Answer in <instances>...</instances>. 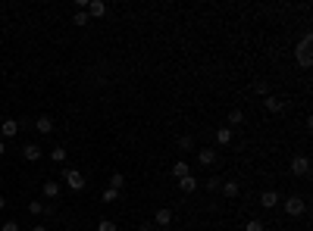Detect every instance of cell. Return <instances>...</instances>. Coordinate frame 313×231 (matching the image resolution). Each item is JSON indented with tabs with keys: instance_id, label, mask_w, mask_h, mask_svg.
I'll return each instance as SVG.
<instances>
[{
	"instance_id": "cell-1",
	"label": "cell",
	"mask_w": 313,
	"mask_h": 231,
	"mask_svg": "<svg viewBox=\"0 0 313 231\" xmlns=\"http://www.w3.org/2000/svg\"><path fill=\"white\" fill-rule=\"evenodd\" d=\"M310 44H313V35L307 31V35L301 38V44L294 47V59H298V66H301V69H310V66H313V53H310Z\"/></svg>"
},
{
	"instance_id": "cell-2",
	"label": "cell",
	"mask_w": 313,
	"mask_h": 231,
	"mask_svg": "<svg viewBox=\"0 0 313 231\" xmlns=\"http://www.w3.org/2000/svg\"><path fill=\"white\" fill-rule=\"evenodd\" d=\"M282 209H285V216L298 219L307 212V203H304V197H288V200H282Z\"/></svg>"
},
{
	"instance_id": "cell-3",
	"label": "cell",
	"mask_w": 313,
	"mask_h": 231,
	"mask_svg": "<svg viewBox=\"0 0 313 231\" xmlns=\"http://www.w3.org/2000/svg\"><path fill=\"white\" fill-rule=\"evenodd\" d=\"M63 181L69 191H85V175L79 172V169H66L63 172Z\"/></svg>"
},
{
	"instance_id": "cell-4",
	"label": "cell",
	"mask_w": 313,
	"mask_h": 231,
	"mask_svg": "<svg viewBox=\"0 0 313 231\" xmlns=\"http://www.w3.org/2000/svg\"><path fill=\"white\" fill-rule=\"evenodd\" d=\"M216 159H219V150L216 147H200L198 150V162H200V166H216Z\"/></svg>"
},
{
	"instance_id": "cell-5",
	"label": "cell",
	"mask_w": 313,
	"mask_h": 231,
	"mask_svg": "<svg viewBox=\"0 0 313 231\" xmlns=\"http://www.w3.org/2000/svg\"><path fill=\"white\" fill-rule=\"evenodd\" d=\"M291 175L307 178V175H310V159H307V156H294V159H291Z\"/></svg>"
},
{
	"instance_id": "cell-6",
	"label": "cell",
	"mask_w": 313,
	"mask_h": 231,
	"mask_svg": "<svg viewBox=\"0 0 313 231\" xmlns=\"http://www.w3.org/2000/svg\"><path fill=\"white\" fill-rule=\"evenodd\" d=\"M279 203H282L279 191H263V194H260V206H263V209H276Z\"/></svg>"
},
{
	"instance_id": "cell-7",
	"label": "cell",
	"mask_w": 313,
	"mask_h": 231,
	"mask_svg": "<svg viewBox=\"0 0 313 231\" xmlns=\"http://www.w3.org/2000/svg\"><path fill=\"white\" fill-rule=\"evenodd\" d=\"M85 13H88V19H100V16H107V3L104 0H91Z\"/></svg>"
},
{
	"instance_id": "cell-8",
	"label": "cell",
	"mask_w": 313,
	"mask_h": 231,
	"mask_svg": "<svg viewBox=\"0 0 313 231\" xmlns=\"http://www.w3.org/2000/svg\"><path fill=\"white\" fill-rule=\"evenodd\" d=\"M0 134H3V138H16V134H19V122H16V119H3V122H0Z\"/></svg>"
},
{
	"instance_id": "cell-9",
	"label": "cell",
	"mask_w": 313,
	"mask_h": 231,
	"mask_svg": "<svg viewBox=\"0 0 313 231\" xmlns=\"http://www.w3.org/2000/svg\"><path fill=\"white\" fill-rule=\"evenodd\" d=\"M263 106H266V113L279 116V113L285 109V100H279V97H269V94H266V97H263Z\"/></svg>"
},
{
	"instance_id": "cell-10",
	"label": "cell",
	"mask_w": 313,
	"mask_h": 231,
	"mask_svg": "<svg viewBox=\"0 0 313 231\" xmlns=\"http://www.w3.org/2000/svg\"><path fill=\"white\" fill-rule=\"evenodd\" d=\"M232 138H235V131H232L229 125L216 128V144H219V147H229V144H232Z\"/></svg>"
},
{
	"instance_id": "cell-11",
	"label": "cell",
	"mask_w": 313,
	"mask_h": 231,
	"mask_svg": "<svg viewBox=\"0 0 313 231\" xmlns=\"http://www.w3.org/2000/svg\"><path fill=\"white\" fill-rule=\"evenodd\" d=\"M35 128H38V134H50V131H54V119H50V116H38Z\"/></svg>"
},
{
	"instance_id": "cell-12",
	"label": "cell",
	"mask_w": 313,
	"mask_h": 231,
	"mask_svg": "<svg viewBox=\"0 0 313 231\" xmlns=\"http://www.w3.org/2000/svg\"><path fill=\"white\" fill-rule=\"evenodd\" d=\"M41 191H44V197H50V200H57V197H60V184H57L54 178H47V181L41 184Z\"/></svg>"
},
{
	"instance_id": "cell-13",
	"label": "cell",
	"mask_w": 313,
	"mask_h": 231,
	"mask_svg": "<svg viewBox=\"0 0 313 231\" xmlns=\"http://www.w3.org/2000/svg\"><path fill=\"white\" fill-rule=\"evenodd\" d=\"M22 156L28 159V162H38V159H41V147H38V144H25V147H22Z\"/></svg>"
},
{
	"instance_id": "cell-14",
	"label": "cell",
	"mask_w": 313,
	"mask_h": 231,
	"mask_svg": "<svg viewBox=\"0 0 313 231\" xmlns=\"http://www.w3.org/2000/svg\"><path fill=\"white\" fill-rule=\"evenodd\" d=\"M219 187H223V197H226V200H235V197L241 194L238 181H226V184H219Z\"/></svg>"
},
{
	"instance_id": "cell-15",
	"label": "cell",
	"mask_w": 313,
	"mask_h": 231,
	"mask_svg": "<svg viewBox=\"0 0 313 231\" xmlns=\"http://www.w3.org/2000/svg\"><path fill=\"white\" fill-rule=\"evenodd\" d=\"M154 222H157V225H169V222H172V209H169V206H160L157 209V216H154Z\"/></svg>"
},
{
	"instance_id": "cell-16",
	"label": "cell",
	"mask_w": 313,
	"mask_h": 231,
	"mask_svg": "<svg viewBox=\"0 0 313 231\" xmlns=\"http://www.w3.org/2000/svg\"><path fill=\"white\" fill-rule=\"evenodd\" d=\"M179 187H182L185 194H194V191H198V178H194V175H185V178H179Z\"/></svg>"
},
{
	"instance_id": "cell-17",
	"label": "cell",
	"mask_w": 313,
	"mask_h": 231,
	"mask_svg": "<svg viewBox=\"0 0 313 231\" xmlns=\"http://www.w3.org/2000/svg\"><path fill=\"white\" fill-rule=\"evenodd\" d=\"M172 175H175V178L191 175V166H188V162H182V159H179V162H172Z\"/></svg>"
},
{
	"instance_id": "cell-18",
	"label": "cell",
	"mask_w": 313,
	"mask_h": 231,
	"mask_svg": "<svg viewBox=\"0 0 313 231\" xmlns=\"http://www.w3.org/2000/svg\"><path fill=\"white\" fill-rule=\"evenodd\" d=\"M110 187H113V191H122V187H125V175H119V172L110 175Z\"/></svg>"
},
{
	"instance_id": "cell-19",
	"label": "cell",
	"mask_w": 313,
	"mask_h": 231,
	"mask_svg": "<svg viewBox=\"0 0 313 231\" xmlns=\"http://www.w3.org/2000/svg\"><path fill=\"white\" fill-rule=\"evenodd\" d=\"M244 231H266V225L260 219H251V222H244Z\"/></svg>"
},
{
	"instance_id": "cell-20",
	"label": "cell",
	"mask_w": 313,
	"mask_h": 231,
	"mask_svg": "<svg viewBox=\"0 0 313 231\" xmlns=\"http://www.w3.org/2000/svg\"><path fill=\"white\" fill-rule=\"evenodd\" d=\"M241 122H244V113H241V109H232V113H229V128L241 125Z\"/></svg>"
},
{
	"instance_id": "cell-21",
	"label": "cell",
	"mask_w": 313,
	"mask_h": 231,
	"mask_svg": "<svg viewBox=\"0 0 313 231\" xmlns=\"http://www.w3.org/2000/svg\"><path fill=\"white\" fill-rule=\"evenodd\" d=\"M50 159H54V162H66V147H54V150H50Z\"/></svg>"
},
{
	"instance_id": "cell-22",
	"label": "cell",
	"mask_w": 313,
	"mask_h": 231,
	"mask_svg": "<svg viewBox=\"0 0 313 231\" xmlns=\"http://www.w3.org/2000/svg\"><path fill=\"white\" fill-rule=\"evenodd\" d=\"M91 19H88V13H85V10H79V13H75L72 16V25H88Z\"/></svg>"
},
{
	"instance_id": "cell-23",
	"label": "cell",
	"mask_w": 313,
	"mask_h": 231,
	"mask_svg": "<svg viewBox=\"0 0 313 231\" xmlns=\"http://www.w3.org/2000/svg\"><path fill=\"white\" fill-rule=\"evenodd\" d=\"M28 212H31V216H41V212H44V203H41V200H31V203H28Z\"/></svg>"
},
{
	"instance_id": "cell-24",
	"label": "cell",
	"mask_w": 313,
	"mask_h": 231,
	"mask_svg": "<svg viewBox=\"0 0 313 231\" xmlns=\"http://www.w3.org/2000/svg\"><path fill=\"white\" fill-rule=\"evenodd\" d=\"M119 200V191H113V187H107L104 191V203H116Z\"/></svg>"
},
{
	"instance_id": "cell-25",
	"label": "cell",
	"mask_w": 313,
	"mask_h": 231,
	"mask_svg": "<svg viewBox=\"0 0 313 231\" xmlns=\"http://www.w3.org/2000/svg\"><path fill=\"white\" fill-rule=\"evenodd\" d=\"M179 147H182V150H191V147H194V138H188V134H182V138H179Z\"/></svg>"
},
{
	"instance_id": "cell-26",
	"label": "cell",
	"mask_w": 313,
	"mask_h": 231,
	"mask_svg": "<svg viewBox=\"0 0 313 231\" xmlns=\"http://www.w3.org/2000/svg\"><path fill=\"white\" fill-rule=\"evenodd\" d=\"M97 231H116V222H110V219H104V222H100V225H97Z\"/></svg>"
},
{
	"instance_id": "cell-27",
	"label": "cell",
	"mask_w": 313,
	"mask_h": 231,
	"mask_svg": "<svg viewBox=\"0 0 313 231\" xmlns=\"http://www.w3.org/2000/svg\"><path fill=\"white\" fill-rule=\"evenodd\" d=\"M0 231H19V222H3V225H0Z\"/></svg>"
},
{
	"instance_id": "cell-28",
	"label": "cell",
	"mask_w": 313,
	"mask_h": 231,
	"mask_svg": "<svg viewBox=\"0 0 313 231\" xmlns=\"http://www.w3.org/2000/svg\"><path fill=\"white\" fill-rule=\"evenodd\" d=\"M254 91H257V94H263V97H266V81H254Z\"/></svg>"
},
{
	"instance_id": "cell-29",
	"label": "cell",
	"mask_w": 313,
	"mask_h": 231,
	"mask_svg": "<svg viewBox=\"0 0 313 231\" xmlns=\"http://www.w3.org/2000/svg\"><path fill=\"white\" fill-rule=\"evenodd\" d=\"M207 187H210V191H219V178H216V175L207 178Z\"/></svg>"
},
{
	"instance_id": "cell-30",
	"label": "cell",
	"mask_w": 313,
	"mask_h": 231,
	"mask_svg": "<svg viewBox=\"0 0 313 231\" xmlns=\"http://www.w3.org/2000/svg\"><path fill=\"white\" fill-rule=\"evenodd\" d=\"M31 231H47V225H35V228H31Z\"/></svg>"
},
{
	"instance_id": "cell-31",
	"label": "cell",
	"mask_w": 313,
	"mask_h": 231,
	"mask_svg": "<svg viewBox=\"0 0 313 231\" xmlns=\"http://www.w3.org/2000/svg\"><path fill=\"white\" fill-rule=\"evenodd\" d=\"M6 206V197H0V209H3Z\"/></svg>"
},
{
	"instance_id": "cell-32",
	"label": "cell",
	"mask_w": 313,
	"mask_h": 231,
	"mask_svg": "<svg viewBox=\"0 0 313 231\" xmlns=\"http://www.w3.org/2000/svg\"><path fill=\"white\" fill-rule=\"evenodd\" d=\"M3 150H6V147H3V141H0V156H3Z\"/></svg>"
}]
</instances>
